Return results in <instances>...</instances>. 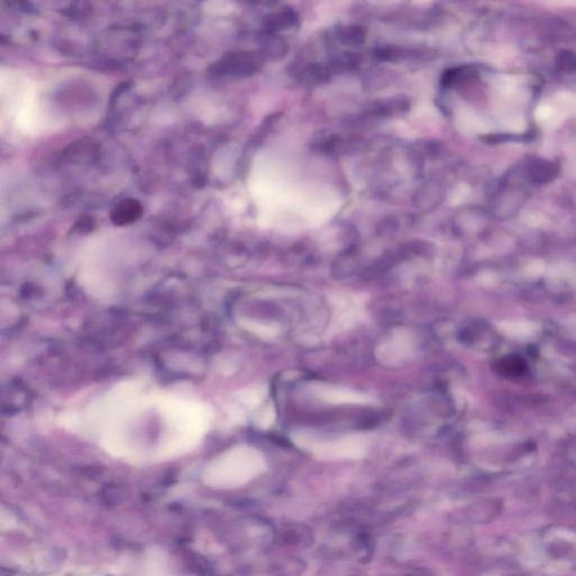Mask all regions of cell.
<instances>
[{"label": "cell", "instance_id": "obj_4", "mask_svg": "<svg viewBox=\"0 0 576 576\" xmlns=\"http://www.w3.org/2000/svg\"><path fill=\"white\" fill-rule=\"evenodd\" d=\"M311 392L324 403L364 404L372 401V398L366 394L350 390V388H341V386L320 384V385L312 386Z\"/></svg>", "mask_w": 576, "mask_h": 576}, {"label": "cell", "instance_id": "obj_6", "mask_svg": "<svg viewBox=\"0 0 576 576\" xmlns=\"http://www.w3.org/2000/svg\"><path fill=\"white\" fill-rule=\"evenodd\" d=\"M141 212V206L134 201H125L116 206L113 213V220L116 224H125L132 222L138 218Z\"/></svg>", "mask_w": 576, "mask_h": 576}, {"label": "cell", "instance_id": "obj_2", "mask_svg": "<svg viewBox=\"0 0 576 576\" xmlns=\"http://www.w3.org/2000/svg\"><path fill=\"white\" fill-rule=\"evenodd\" d=\"M266 470L263 455L255 449H241L228 460L223 473L218 478L222 487H239L249 483Z\"/></svg>", "mask_w": 576, "mask_h": 576}, {"label": "cell", "instance_id": "obj_1", "mask_svg": "<svg viewBox=\"0 0 576 576\" xmlns=\"http://www.w3.org/2000/svg\"><path fill=\"white\" fill-rule=\"evenodd\" d=\"M293 441L306 452L323 460H360L368 453V441L363 435H345L341 438H316L310 433L293 435Z\"/></svg>", "mask_w": 576, "mask_h": 576}, {"label": "cell", "instance_id": "obj_3", "mask_svg": "<svg viewBox=\"0 0 576 576\" xmlns=\"http://www.w3.org/2000/svg\"><path fill=\"white\" fill-rule=\"evenodd\" d=\"M413 355L411 337L405 332H395L378 348V357L384 364H403Z\"/></svg>", "mask_w": 576, "mask_h": 576}, {"label": "cell", "instance_id": "obj_5", "mask_svg": "<svg viewBox=\"0 0 576 576\" xmlns=\"http://www.w3.org/2000/svg\"><path fill=\"white\" fill-rule=\"evenodd\" d=\"M497 372L505 380H517L525 378L528 374L529 369L525 359L517 355H507L497 361Z\"/></svg>", "mask_w": 576, "mask_h": 576}]
</instances>
